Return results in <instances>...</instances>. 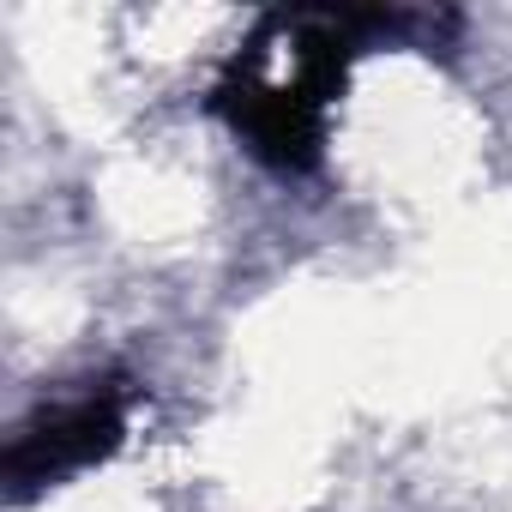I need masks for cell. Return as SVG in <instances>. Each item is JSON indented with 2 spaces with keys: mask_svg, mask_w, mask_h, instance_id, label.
<instances>
[{
  "mask_svg": "<svg viewBox=\"0 0 512 512\" xmlns=\"http://www.w3.org/2000/svg\"><path fill=\"white\" fill-rule=\"evenodd\" d=\"M452 13H380V7H278L253 25L211 85V109L278 175H314L326 163V115L350 85V61L368 49H446Z\"/></svg>",
  "mask_w": 512,
  "mask_h": 512,
  "instance_id": "6da1fadb",
  "label": "cell"
},
{
  "mask_svg": "<svg viewBox=\"0 0 512 512\" xmlns=\"http://www.w3.org/2000/svg\"><path fill=\"white\" fill-rule=\"evenodd\" d=\"M127 380L109 374L61 404H43L7 446V482H13V500H31L91 464H103L121 434H127Z\"/></svg>",
  "mask_w": 512,
  "mask_h": 512,
  "instance_id": "7a4b0ae2",
  "label": "cell"
}]
</instances>
